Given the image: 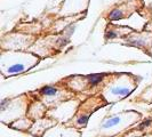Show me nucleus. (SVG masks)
Masks as SVG:
<instances>
[{
	"instance_id": "obj_1",
	"label": "nucleus",
	"mask_w": 152,
	"mask_h": 137,
	"mask_svg": "<svg viewBox=\"0 0 152 137\" xmlns=\"http://www.w3.org/2000/svg\"><path fill=\"white\" fill-rule=\"evenodd\" d=\"M122 10L121 9H113V10H111L110 12V15H109V18L110 20H120L122 18Z\"/></svg>"
},
{
	"instance_id": "obj_2",
	"label": "nucleus",
	"mask_w": 152,
	"mask_h": 137,
	"mask_svg": "<svg viewBox=\"0 0 152 137\" xmlns=\"http://www.w3.org/2000/svg\"><path fill=\"white\" fill-rule=\"evenodd\" d=\"M104 76L105 74H99V73H97V74H91V76L88 77V80H89V82L91 85H97L103 79Z\"/></svg>"
},
{
	"instance_id": "obj_3",
	"label": "nucleus",
	"mask_w": 152,
	"mask_h": 137,
	"mask_svg": "<svg viewBox=\"0 0 152 137\" xmlns=\"http://www.w3.org/2000/svg\"><path fill=\"white\" fill-rule=\"evenodd\" d=\"M24 70H25L24 65H22V64H16V65H13V66H10V68H8V72L9 73H18V72H23Z\"/></svg>"
},
{
	"instance_id": "obj_4",
	"label": "nucleus",
	"mask_w": 152,
	"mask_h": 137,
	"mask_svg": "<svg viewBox=\"0 0 152 137\" xmlns=\"http://www.w3.org/2000/svg\"><path fill=\"white\" fill-rule=\"evenodd\" d=\"M41 93H42L44 95H47V96H52V95H55V94H56V88L50 87V86L44 87V88L41 89Z\"/></svg>"
},
{
	"instance_id": "obj_5",
	"label": "nucleus",
	"mask_w": 152,
	"mask_h": 137,
	"mask_svg": "<svg viewBox=\"0 0 152 137\" xmlns=\"http://www.w3.org/2000/svg\"><path fill=\"white\" fill-rule=\"evenodd\" d=\"M112 93L113 94H118V95H127L129 94L130 91L127 89V88H124V89H120V88H113L112 89Z\"/></svg>"
},
{
	"instance_id": "obj_6",
	"label": "nucleus",
	"mask_w": 152,
	"mask_h": 137,
	"mask_svg": "<svg viewBox=\"0 0 152 137\" xmlns=\"http://www.w3.org/2000/svg\"><path fill=\"white\" fill-rule=\"evenodd\" d=\"M119 121H120L119 118H113V119L109 120L107 123H104V125H103V128H109V127H111V126H114L115 123H118Z\"/></svg>"
},
{
	"instance_id": "obj_7",
	"label": "nucleus",
	"mask_w": 152,
	"mask_h": 137,
	"mask_svg": "<svg viewBox=\"0 0 152 137\" xmlns=\"http://www.w3.org/2000/svg\"><path fill=\"white\" fill-rule=\"evenodd\" d=\"M87 121H88V115H85V117L80 118V119L78 120V123H79V125H86Z\"/></svg>"
},
{
	"instance_id": "obj_8",
	"label": "nucleus",
	"mask_w": 152,
	"mask_h": 137,
	"mask_svg": "<svg viewBox=\"0 0 152 137\" xmlns=\"http://www.w3.org/2000/svg\"><path fill=\"white\" fill-rule=\"evenodd\" d=\"M115 36H117V34H115V33H113V31H110V33H107V38H114Z\"/></svg>"
}]
</instances>
